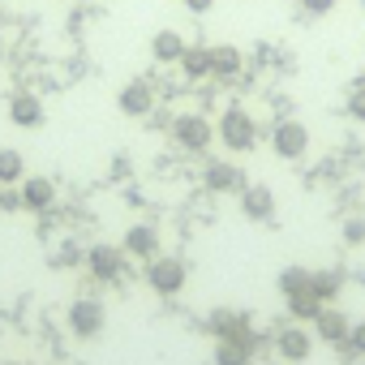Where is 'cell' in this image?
Listing matches in <instances>:
<instances>
[{"label":"cell","instance_id":"obj_1","mask_svg":"<svg viewBox=\"0 0 365 365\" xmlns=\"http://www.w3.org/2000/svg\"><path fill=\"white\" fill-rule=\"evenodd\" d=\"M215 138L228 146V150H254V142H258V125H254V116L241 108V103H232V108H224V116H220V125H215Z\"/></svg>","mask_w":365,"mask_h":365},{"label":"cell","instance_id":"obj_2","mask_svg":"<svg viewBox=\"0 0 365 365\" xmlns=\"http://www.w3.org/2000/svg\"><path fill=\"white\" fill-rule=\"evenodd\" d=\"M185 279H190V267L180 262V258L159 254V258L146 262V284H150L155 297H176L180 288H185Z\"/></svg>","mask_w":365,"mask_h":365},{"label":"cell","instance_id":"obj_3","mask_svg":"<svg viewBox=\"0 0 365 365\" xmlns=\"http://www.w3.org/2000/svg\"><path fill=\"white\" fill-rule=\"evenodd\" d=\"M172 138H176L180 150L202 155V150L215 142V125H211L202 112H185V116H176V120H172Z\"/></svg>","mask_w":365,"mask_h":365},{"label":"cell","instance_id":"obj_4","mask_svg":"<svg viewBox=\"0 0 365 365\" xmlns=\"http://www.w3.org/2000/svg\"><path fill=\"white\" fill-rule=\"evenodd\" d=\"M207 335H215V339H250V344H258L250 314H245V309H232V305H220V309L207 314Z\"/></svg>","mask_w":365,"mask_h":365},{"label":"cell","instance_id":"obj_5","mask_svg":"<svg viewBox=\"0 0 365 365\" xmlns=\"http://www.w3.org/2000/svg\"><path fill=\"white\" fill-rule=\"evenodd\" d=\"M103 327H108V309H103V301L78 297V301L69 305V331H73L78 339H99Z\"/></svg>","mask_w":365,"mask_h":365},{"label":"cell","instance_id":"obj_6","mask_svg":"<svg viewBox=\"0 0 365 365\" xmlns=\"http://www.w3.org/2000/svg\"><path fill=\"white\" fill-rule=\"evenodd\" d=\"M271 150L279 155V159H301V155H309V129L301 125V120H275V129H271Z\"/></svg>","mask_w":365,"mask_h":365},{"label":"cell","instance_id":"obj_7","mask_svg":"<svg viewBox=\"0 0 365 365\" xmlns=\"http://www.w3.org/2000/svg\"><path fill=\"white\" fill-rule=\"evenodd\" d=\"M86 267H91L95 279L116 284V279H125V271H129V254H125L120 245H95V250L86 254Z\"/></svg>","mask_w":365,"mask_h":365},{"label":"cell","instance_id":"obj_8","mask_svg":"<svg viewBox=\"0 0 365 365\" xmlns=\"http://www.w3.org/2000/svg\"><path fill=\"white\" fill-rule=\"evenodd\" d=\"M116 108H120L125 116H133V120L150 116V112H155V86H150L146 78L125 82V86H120V95H116Z\"/></svg>","mask_w":365,"mask_h":365},{"label":"cell","instance_id":"obj_9","mask_svg":"<svg viewBox=\"0 0 365 365\" xmlns=\"http://www.w3.org/2000/svg\"><path fill=\"white\" fill-rule=\"evenodd\" d=\"M202 180H207L211 194H241L245 190V172L237 163H228V159H207Z\"/></svg>","mask_w":365,"mask_h":365},{"label":"cell","instance_id":"obj_10","mask_svg":"<svg viewBox=\"0 0 365 365\" xmlns=\"http://www.w3.org/2000/svg\"><path fill=\"white\" fill-rule=\"evenodd\" d=\"M159 228L155 224H129L125 228V241H120V250L129 254V258H138V262H150V258H159Z\"/></svg>","mask_w":365,"mask_h":365},{"label":"cell","instance_id":"obj_11","mask_svg":"<svg viewBox=\"0 0 365 365\" xmlns=\"http://www.w3.org/2000/svg\"><path fill=\"white\" fill-rule=\"evenodd\" d=\"M309 352H314V335H309L305 327H288V331L275 335V356H279V361L301 365V361H309Z\"/></svg>","mask_w":365,"mask_h":365},{"label":"cell","instance_id":"obj_12","mask_svg":"<svg viewBox=\"0 0 365 365\" xmlns=\"http://www.w3.org/2000/svg\"><path fill=\"white\" fill-rule=\"evenodd\" d=\"M348 331H352V318H348L344 309H335V305H322V309H318V318H314V339H322V344H344Z\"/></svg>","mask_w":365,"mask_h":365},{"label":"cell","instance_id":"obj_13","mask_svg":"<svg viewBox=\"0 0 365 365\" xmlns=\"http://www.w3.org/2000/svg\"><path fill=\"white\" fill-rule=\"evenodd\" d=\"M9 120H14L18 129H39V125L48 120V112H43V99H39V95H31V91L14 95V99H9Z\"/></svg>","mask_w":365,"mask_h":365},{"label":"cell","instance_id":"obj_14","mask_svg":"<svg viewBox=\"0 0 365 365\" xmlns=\"http://www.w3.org/2000/svg\"><path fill=\"white\" fill-rule=\"evenodd\" d=\"M241 211H245V220L267 224V220H275V194L267 185H245L241 190Z\"/></svg>","mask_w":365,"mask_h":365},{"label":"cell","instance_id":"obj_15","mask_svg":"<svg viewBox=\"0 0 365 365\" xmlns=\"http://www.w3.org/2000/svg\"><path fill=\"white\" fill-rule=\"evenodd\" d=\"M22 211H48L56 202V185L48 176H22Z\"/></svg>","mask_w":365,"mask_h":365},{"label":"cell","instance_id":"obj_16","mask_svg":"<svg viewBox=\"0 0 365 365\" xmlns=\"http://www.w3.org/2000/svg\"><path fill=\"white\" fill-rule=\"evenodd\" d=\"M241 48H232V43H215L211 48V78H224V82H232L237 73H241Z\"/></svg>","mask_w":365,"mask_h":365},{"label":"cell","instance_id":"obj_17","mask_svg":"<svg viewBox=\"0 0 365 365\" xmlns=\"http://www.w3.org/2000/svg\"><path fill=\"white\" fill-rule=\"evenodd\" d=\"M211 365H254V344L250 339H215Z\"/></svg>","mask_w":365,"mask_h":365},{"label":"cell","instance_id":"obj_18","mask_svg":"<svg viewBox=\"0 0 365 365\" xmlns=\"http://www.w3.org/2000/svg\"><path fill=\"white\" fill-rule=\"evenodd\" d=\"M185 39H180V31H159L155 39H150V56L159 61V65H176L180 56H185Z\"/></svg>","mask_w":365,"mask_h":365},{"label":"cell","instance_id":"obj_19","mask_svg":"<svg viewBox=\"0 0 365 365\" xmlns=\"http://www.w3.org/2000/svg\"><path fill=\"white\" fill-rule=\"evenodd\" d=\"M309 292L327 305V301H335L344 292V275L335 267H318V271H309Z\"/></svg>","mask_w":365,"mask_h":365},{"label":"cell","instance_id":"obj_20","mask_svg":"<svg viewBox=\"0 0 365 365\" xmlns=\"http://www.w3.org/2000/svg\"><path fill=\"white\" fill-rule=\"evenodd\" d=\"M176 65H180V73H185L190 82H202V78H211V48L194 43V48H185V56H180Z\"/></svg>","mask_w":365,"mask_h":365},{"label":"cell","instance_id":"obj_21","mask_svg":"<svg viewBox=\"0 0 365 365\" xmlns=\"http://www.w3.org/2000/svg\"><path fill=\"white\" fill-rule=\"evenodd\" d=\"M284 301H288V314H292L297 322H314L318 309H322V301H318L309 288H305V292H292V297H284Z\"/></svg>","mask_w":365,"mask_h":365},{"label":"cell","instance_id":"obj_22","mask_svg":"<svg viewBox=\"0 0 365 365\" xmlns=\"http://www.w3.org/2000/svg\"><path fill=\"white\" fill-rule=\"evenodd\" d=\"M22 176H26V159L5 146V150H0V185H18Z\"/></svg>","mask_w":365,"mask_h":365},{"label":"cell","instance_id":"obj_23","mask_svg":"<svg viewBox=\"0 0 365 365\" xmlns=\"http://www.w3.org/2000/svg\"><path fill=\"white\" fill-rule=\"evenodd\" d=\"M309 288V267H284L279 271V292L292 297V292H305Z\"/></svg>","mask_w":365,"mask_h":365},{"label":"cell","instance_id":"obj_24","mask_svg":"<svg viewBox=\"0 0 365 365\" xmlns=\"http://www.w3.org/2000/svg\"><path fill=\"white\" fill-rule=\"evenodd\" d=\"M0 211H9V215L22 211V194H18L14 185H0Z\"/></svg>","mask_w":365,"mask_h":365},{"label":"cell","instance_id":"obj_25","mask_svg":"<svg viewBox=\"0 0 365 365\" xmlns=\"http://www.w3.org/2000/svg\"><path fill=\"white\" fill-rule=\"evenodd\" d=\"M344 241L348 245H365V220H344Z\"/></svg>","mask_w":365,"mask_h":365},{"label":"cell","instance_id":"obj_26","mask_svg":"<svg viewBox=\"0 0 365 365\" xmlns=\"http://www.w3.org/2000/svg\"><path fill=\"white\" fill-rule=\"evenodd\" d=\"M348 116H352V120H365V86H356V91L348 95Z\"/></svg>","mask_w":365,"mask_h":365},{"label":"cell","instance_id":"obj_27","mask_svg":"<svg viewBox=\"0 0 365 365\" xmlns=\"http://www.w3.org/2000/svg\"><path fill=\"white\" fill-rule=\"evenodd\" d=\"M356 356H365V322H352V331H348V339H344Z\"/></svg>","mask_w":365,"mask_h":365},{"label":"cell","instance_id":"obj_28","mask_svg":"<svg viewBox=\"0 0 365 365\" xmlns=\"http://www.w3.org/2000/svg\"><path fill=\"white\" fill-rule=\"evenodd\" d=\"M301 9H305L309 18H327V14L335 9V0H301Z\"/></svg>","mask_w":365,"mask_h":365},{"label":"cell","instance_id":"obj_29","mask_svg":"<svg viewBox=\"0 0 365 365\" xmlns=\"http://www.w3.org/2000/svg\"><path fill=\"white\" fill-rule=\"evenodd\" d=\"M78 262H86V258H82V254H78L73 245H65V250L56 254V267H78Z\"/></svg>","mask_w":365,"mask_h":365},{"label":"cell","instance_id":"obj_30","mask_svg":"<svg viewBox=\"0 0 365 365\" xmlns=\"http://www.w3.org/2000/svg\"><path fill=\"white\" fill-rule=\"evenodd\" d=\"M211 5H215V0H185L190 14H211Z\"/></svg>","mask_w":365,"mask_h":365},{"label":"cell","instance_id":"obj_31","mask_svg":"<svg viewBox=\"0 0 365 365\" xmlns=\"http://www.w3.org/2000/svg\"><path fill=\"white\" fill-rule=\"evenodd\" d=\"M9 365H18V361H9Z\"/></svg>","mask_w":365,"mask_h":365},{"label":"cell","instance_id":"obj_32","mask_svg":"<svg viewBox=\"0 0 365 365\" xmlns=\"http://www.w3.org/2000/svg\"><path fill=\"white\" fill-rule=\"evenodd\" d=\"M361 5H365V0H361Z\"/></svg>","mask_w":365,"mask_h":365}]
</instances>
